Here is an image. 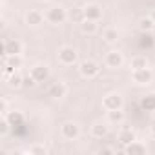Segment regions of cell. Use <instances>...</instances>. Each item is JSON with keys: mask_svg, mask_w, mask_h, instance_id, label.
Masks as SVG:
<instances>
[{"mask_svg": "<svg viewBox=\"0 0 155 155\" xmlns=\"http://www.w3.org/2000/svg\"><path fill=\"white\" fill-rule=\"evenodd\" d=\"M44 15H46V20L49 24H53V26L64 24L68 20V9L62 8V6H51V8H48V11Z\"/></svg>", "mask_w": 155, "mask_h": 155, "instance_id": "6da1fadb", "label": "cell"}, {"mask_svg": "<svg viewBox=\"0 0 155 155\" xmlns=\"http://www.w3.org/2000/svg\"><path fill=\"white\" fill-rule=\"evenodd\" d=\"M79 73H81L82 79L91 81V79H95V77H99V73H101V66H99L95 60L86 58V60L79 62Z\"/></svg>", "mask_w": 155, "mask_h": 155, "instance_id": "7a4b0ae2", "label": "cell"}, {"mask_svg": "<svg viewBox=\"0 0 155 155\" xmlns=\"http://www.w3.org/2000/svg\"><path fill=\"white\" fill-rule=\"evenodd\" d=\"M102 108L106 111H111V110H122L124 108V99L119 91H111V93H106L102 97Z\"/></svg>", "mask_w": 155, "mask_h": 155, "instance_id": "3957f363", "label": "cell"}, {"mask_svg": "<svg viewBox=\"0 0 155 155\" xmlns=\"http://www.w3.org/2000/svg\"><path fill=\"white\" fill-rule=\"evenodd\" d=\"M57 58H58V62L62 66H73V64H77V60H79V53H77V49L71 48V46H62L58 49V53H57Z\"/></svg>", "mask_w": 155, "mask_h": 155, "instance_id": "277c9868", "label": "cell"}, {"mask_svg": "<svg viewBox=\"0 0 155 155\" xmlns=\"http://www.w3.org/2000/svg\"><path fill=\"white\" fill-rule=\"evenodd\" d=\"M153 77H155V73L150 68H142V69L131 71V82L137 86H148L153 82Z\"/></svg>", "mask_w": 155, "mask_h": 155, "instance_id": "5b68a950", "label": "cell"}, {"mask_svg": "<svg viewBox=\"0 0 155 155\" xmlns=\"http://www.w3.org/2000/svg\"><path fill=\"white\" fill-rule=\"evenodd\" d=\"M60 135L66 140H77L79 135H81V126L77 122H73V120H68V122H64L60 126Z\"/></svg>", "mask_w": 155, "mask_h": 155, "instance_id": "8992f818", "label": "cell"}, {"mask_svg": "<svg viewBox=\"0 0 155 155\" xmlns=\"http://www.w3.org/2000/svg\"><path fill=\"white\" fill-rule=\"evenodd\" d=\"M104 64H106V68H110V69H119V68H122V64H124V55H122L119 49H110V51L106 53V57H104Z\"/></svg>", "mask_w": 155, "mask_h": 155, "instance_id": "52a82bcc", "label": "cell"}, {"mask_svg": "<svg viewBox=\"0 0 155 155\" xmlns=\"http://www.w3.org/2000/svg\"><path fill=\"white\" fill-rule=\"evenodd\" d=\"M29 73H31L33 79L37 81V84H40V82H48V81H49V75H51L48 64H35V66L31 68Z\"/></svg>", "mask_w": 155, "mask_h": 155, "instance_id": "ba28073f", "label": "cell"}, {"mask_svg": "<svg viewBox=\"0 0 155 155\" xmlns=\"http://www.w3.org/2000/svg\"><path fill=\"white\" fill-rule=\"evenodd\" d=\"M2 55H22L24 51V44L18 40V38H6L4 40V46H2Z\"/></svg>", "mask_w": 155, "mask_h": 155, "instance_id": "9c48e42d", "label": "cell"}, {"mask_svg": "<svg viewBox=\"0 0 155 155\" xmlns=\"http://www.w3.org/2000/svg\"><path fill=\"white\" fill-rule=\"evenodd\" d=\"M102 15H104L102 6H99V4H95V2H90V4L84 6V17H86L88 20H95V22H99V20L102 18Z\"/></svg>", "mask_w": 155, "mask_h": 155, "instance_id": "30bf717a", "label": "cell"}, {"mask_svg": "<svg viewBox=\"0 0 155 155\" xmlns=\"http://www.w3.org/2000/svg\"><path fill=\"white\" fill-rule=\"evenodd\" d=\"M108 133H110L108 120H106V122L97 120V122H93L91 128H90V135H91L93 139H104V137H108Z\"/></svg>", "mask_w": 155, "mask_h": 155, "instance_id": "8fae6325", "label": "cell"}, {"mask_svg": "<svg viewBox=\"0 0 155 155\" xmlns=\"http://www.w3.org/2000/svg\"><path fill=\"white\" fill-rule=\"evenodd\" d=\"M24 20H26L28 26L37 28V26H40V24L46 20V15H44L42 11H38V9H29V11L24 15Z\"/></svg>", "mask_w": 155, "mask_h": 155, "instance_id": "7c38bea8", "label": "cell"}, {"mask_svg": "<svg viewBox=\"0 0 155 155\" xmlns=\"http://www.w3.org/2000/svg\"><path fill=\"white\" fill-rule=\"evenodd\" d=\"M48 95H49L51 99H55V101H60V99H64V97L68 95V86H66L64 82L57 81V82H53V84L49 86Z\"/></svg>", "mask_w": 155, "mask_h": 155, "instance_id": "4fadbf2b", "label": "cell"}, {"mask_svg": "<svg viewBox=\"0 0 155 155\" xmlns=\"http://www.w3.org/2000/svg\"><path fill=\"white\" fill-rule=\"evenodd\" d=\"M139 106H140L142 111L153 113V111H155V93H146L144 97H140Z\"/></svg>", "mask_w": 155, "mask_h": 155, "instance_id": "5bb4252c", "label": "cell"}, {"mask_svg": "<svg viewBox=\"0 0 155 155\" xmlns=\"http://www.w3.org/2000/svg\"><path fill=\"white\" fill-rule=\"evenodd\" d=\"M2 64H6V66H9V68H13L15 71H18L22 66H24V57L22 55H4V58H2Z\"/></svg>", "mask_w": 155, "mask_h": 155, "instance_id": "9a60e30c", "label": "cell"}, {"mask_svg": "<svg viewBox=\"0 0 155 155\" xmlns=\"http://www.w3.org/2000/svg\"><path fill=\"white\" fill-rule=\"evenodd\" d=\"M124 153L126 155H144L146 153V144L139 142L137 139L133 142H130L128 146H124Z\"/></svg>", "mask_w": 155, "mask_h": 155, "instance_id": "2e32d148", "label": "cell"}, {"mask_svg": "<svg viewBox=\"0 0 155 155\" xmlns=\"http://www.w3.org/2000/svg\"><path fill=\"white\" fill-rule=\"evenodd\" d=\"M124 119H126V115H124L122 110L106 111V120H108V124H117V126H120V124L124 122Z\"/></svg>", "mask_w": 155, "mask_h": 155, "instance_id": "e0dca14e", "label": "cell"}, {"mask_svg": "<svg viewBox=\"0 0 155 155\" xmlns=\"http://www.w3.org/2000/svg\"><path fill=\"white\" fill-rule=\"evenodd\" d=\"M117 139H119V142H120L122 146H128L130 142H133V140L137 139V135H135V131H133L131 128H122V130L119 131Z\"/></svg>", "mask_w": 155, "mask_h": 155, "instance_id": "ac0fdd59", "label": "cell"}, {"mask_svg": "<svg viewBox=\"0 0 155 155\" xmlns=\"http://www.w3.org/2000/svg\"><path fill=\"white\" fill-rule=\"evenodd\" d=\"M68 20H71L75 24H82L86 20L84 8H71V9H68Z\"/></svg>", "mask_w": 155, "mask_h": 155, "instance_id": "d6986e66", "label": "cell"}, {"mask_svg": "<svg viewBox=\"0 0 155 155\" xmlns=\"http://www.w3.org/2000/svg\"><path fill=\"white\" fill-rule=\"evenodd\" d=\"M81 26V31L84 33V35H95L97 31H99V22H95V20H84L82 24H79Z\"/></svg>", "mask_w": 155, "mask_h": 155, "instance_id": "ffe728a7", "label": "cell"}, {"mask_svg": "<svg viewBox=\"0 0 155 155\" xmlns=\"http://www.w3.org/2000/svg\"><path fill=\"white\" fill-rule=\"evenodd\" d=\"M6 117H8V120H9V124H11L13 128H18V126L24 124V115H22V111H15V110H11Z\"/></svg>", "mask_w": 155, "mask_h": 155, "instance_id": "44dd1931", "label": "cell"}, {"mask_svg": "<svg viewBox=\"0 0 155 155\" xmlns=\"http://www.w3.org/2000/svg\"><path fill=\"white\" fill-rule=\"evenodd\" d=\"M102 38H104L106 44H115L119 40V31L115 28H108V29L102 31Z\"/></svg>", "mask_w": 155, "mask_h": 155, "instance_id": "7402d4cb", "label": "cell"}, {"mask_svg": "<svg viewBox=\"0 0 155 155\" xmlns=\"http://www.w3.org/2000/svg\"><path fill=\"white\" fill-rule=\"evenodd\" d=\"M142 68H148V60H146V57H133L131 60H130V69L131 71H137V69H142Z\"/></svg>", "mask_w": 155, "mask_h": 155, "instance_id": "603a6c76", "label": "cell"}, {"mask_svg": "<svg viewBox=\"0 0 155 155\" xmlns=\"http://www.w3.org/2000/svg\"><path fill=\"white\" fill-rule=\"evenodd\" d=\"M153 26H155V22L151 20V17H144V18L139 22V29H140L142 33H151V31H153Z\"/></svg>", "mask_w": 155, "mask_h": 155, "instance_id": "cb8c5ba5", "label": "cell"}, {"mask_svg": "<svg viewBox=\"0 0 155 155\" xmlns=\"http://www.w3.org/2000/svg\"><path fill=\"white\" fill-rule=\"evenodd\" d=\"M8 84H9L11 88H22V84H24V77L18 75V73L15 71L11 77H8Z\"/></svg>", "mask_w": 155, "mask_h": 155, "instance_id": "d4e9b609", "label": "cell"}, {"mask_svg": "<svg viewBox=\"0 0 155 155\" xmlns=\"http://www.w3.org/2000/svg\"><path fill=\"white\" fill-rule=\"evenodd\" d=\"M13 126L9 124V120H8V117L6 115H2V119H0V137H6L8 133H9V130H11Z\"/></svg>", "mask_w": 155, "mask_h": 155, "instance_id": "484cf974", "label": "cell"}, {"mask_svg": "<svg viewBox=\"0 0 155 155\" xmlns=\"http://www.w3.org/2000/svg\"><path fill=\"white\" fill-rule=\"evenodd\" d=\"M28 153H31V155H48V148L44 144H33V146H29Z\"/></svg>", "mask_w": 155, "mask_h": 155, "instance_id": "4316f807", "label": "cell"}, {"mask_svg": "<svg viewBox=\"0 0 155 155\" xmlns=\"http://www.w3.org/2000/svg\"><path fill=\"white\" fill-rule=\"evenodd\" d=\"M33 86H37V81L31 77V73L28 75V77H24V84H22V88H33Z\"/></svg>", "mask_w": 155, "mask_h": 155, "instance_id": "83f0119b", "label": "cell"}, {"mask_svg": "<svg viewBox=\"0 0 155 155\" xmlns=\"http://www.w3.org/2000/svg\"><path fill=\"white\" fill-rule=\"evenodd\" d=\"M0 113H2V115H8L9 113V108H8V101L6 99L0 101Z\"/></svg>", "mask_w": 155, "mask_h": 155, "instance_id": "f1b7e54d", "label": "cell"}, {"mask_svg": "<svg viewBox=\"0 0 155 155\" xmlns=\"http://www.w3.org/2000/svg\"><path fill=\"white\" fill-rule=\"evenodd\" d=\"M99 153H101V155H106V153H115V150H113V148L104 146V148H101V150H99Z\"/></svg>", "mask_w": 155, "mask_h": 155, "instance_id": "f546056e", "label": "cell"}, {"mask_svg": "<svg viewBox=\"0 0 155 155\" xmlns=\"http://www.w3.org/2000/svg\"><path fill=\"white\" fill-rule=\"evenodd\" d=\"M151 137H153V139H155V122H153V124H151Z\"/></svg>", "mask_w": 155, "mask_h": 155, "instance_id": "4dcf8cb0", "label": "cell"}, {"mask_svg": "<svg viewBox=\"0 0 155 155\" xmlns=\"http://www.w3.org/2000/svg\"><path fill=\"white\" fill-rule=\"evenodd\" d=\"M150 17H151V20H153V22H155V9H153V11H151V13H150Z\"/></svg>", "mask_w": 155, "mask_h": 155, "instance_id": "1f68e13d", "label": "cell"}, {"mask_svg": "<svg viewBox=\"0 0 155 155\" xmlns=\"http://www.w3.org/2000/svg\"><path fill=\"white\" fill-rule=\"evenodd\" d=\"M151 35H153V37H155V26H153V31H151Z\"/></svg>", "mask_w": 155, "mask_h": 155, "instance_id": "d6a6232c", "label": "cell"}, {"mask_svg": "<svg viewBox=\"0 0 155 155\" xmlns=\"http://www.w3.org/2000/svg\"><path fill=\"white\" fill-rule=\"evenodd\" d=\"M38 2H49V0H38Z\"/></svg>", "mask_w": 155, "mask_h": 155, "instance_id": "836d02e7", "label": "cell"}]
</instances>
